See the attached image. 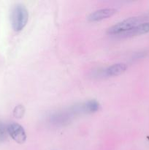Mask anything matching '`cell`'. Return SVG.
Segmentation results:
<instances>
[{
    "label": "cell",
    "instance_id": "6",
    "mask_svg": "<svg viewBox=\"0 0 149 150\" xmlns=\"http://www.w3.org/2000/svg\"><path fill=\"white\" fill-rule=\"evenodd\" d=\"M117 10L112 8H105L100 9L93 13H91L89 16V20L90 21H99L104 20V19L108 18L115 14Z\"/></svg>",
    "mask_w": 149,
    "mask_h": 150
},
{
    "label": "cell",
    "instance_id": "5",
    "mask_svg": "<svg viewBox=\"0 0 149 150\" xmlns=\"http://www.w3.org/2000/svg\"><path fill=\"white\" fill-rule=\"evenodd\" d=\"M72 116L73 114L70 111V110L58 111L51 116L50 120L53 125L57 126H63L70 122Z\"/></svg>",
    "mask_w": 149,
    "mask_h": 150
},
{
    "label": "cell",
    "instance_id": "2",
    "mask_svg": "<svg viewBox=\"0 0 149 150\" xmlns=\"http://www.w3.org/2000/svg\"><path fill=\"white\" fill-rule=\"evenodd\" d=\"M138 22L139 19L137 18H129L111 26L108 29V33L111 35H121L137 26Z\"/></svg>",
    "mask_w": 149,
    "mask_h": 150
},
{
    "label": "cell",
    "instance_id": "4",
    "mask_svg": "<svg viewBox=\"0 0 149 150\" xmlns=\"http://www.w3.org/2000/svg\"><path fill=\"white\" fill-rule=\"evenodd\" d=\"M7 133L15 142L23 144L26 140V135L24 129L19 124L11 122L7 125Z\"/></svg>",
    "mask_w": 149,
    "mask_h": 150
},
{
    "label": "cell",
    "instance_id": "1",
    "mask_svg": "<svg viewBox=\"0 0 149 150\" xmlns=\"http://www.w3.org/2000/svg\"><path fill=\"white\" fill-rule=\"evenodd\" d=\"M29 19V13L24 5L15 4L13 7L10 15L13 29L15 32H20L26 26Z\"/></svg>",
    "mask_w": 149,
    "mask_h": 150
},
{
    "label": "cell",
    "instance_id": "3",
    "mask_svg": "<svg viewBox=\"0 0 149 150\" xmlns=\"http://www.w3.org/2000/svg\"><path fill=\"white\" fill-rule=\"evenodd\" d=\"M99 108V103L95 100H91L83 103L73 105L70 108L71 112L74 114H91L96 112Z\"/></svg>",
    "mask_w": 149,
    "mask_h": 150
},
{
    "label": "cell",
    "instance_id": "10",
    "mask_svg": "<svg viewBox=\"0 0 149 150\" xmlns=\"http://www.w3.org/2000/svg\"><path fill=\"white\" fill-rule=\"evenodd\" d=\"M24 108H23V106H22V105H18V106H16L15 108L14 111H13V114H14V116L15 117H17V118H21L23 116V114H24Z\"/></svg>",
    "mask_w": 149,
    "mask_h": 150
},
{
    "label": "cell",
    "instance_id": "9",
    "mask_svg": "<svg viewBox=\"0 0 149 150\" xmlns=\"http://www.w3.org/2000/svg\"><path fill=\"white\" fill-rule=\"evenodd\" d=\"M7 126L0 121V143L4 142V141L7 139Z\"/></svg>",
    "mask_w": 149,
    "mask_h": 150
},
{
    "label": "cell",
    "instance_id": "8",
    "mask_svg": "<svg viewBox=\"0 0 149 150\" xmlns=\"http://www.w3.org/2000/svg\"><path fill=\"white\" fill-rule=\"evenodd\" d=\"M149 32V22H146V23H141L131 30L128 31V32H125V33L122 34V35H119L120 37H124V38H127V37H132L135 36V35H143V34H145Z\"/></svg>",
    "mask_w": 149,
    "mask_h": 150
},
{
    "label": "cell",
    "instance_id": "7",
    "mask_svg": "<svg viewBox=\"0 0 149 150\" xmlns=\"http://www.w3.org/2000/svg\"><path fill=\"white\" fill-rule=\"evenodd\" d=\"M127 68V65L124 63H117V64H112V65L108 67V68L102 70V75L103 76H107V77L119 76V75L122 74L124 72H125Z\"/></svg>",
    "mask_w": 149,
    "mask_h": 150
}]
</instances>
